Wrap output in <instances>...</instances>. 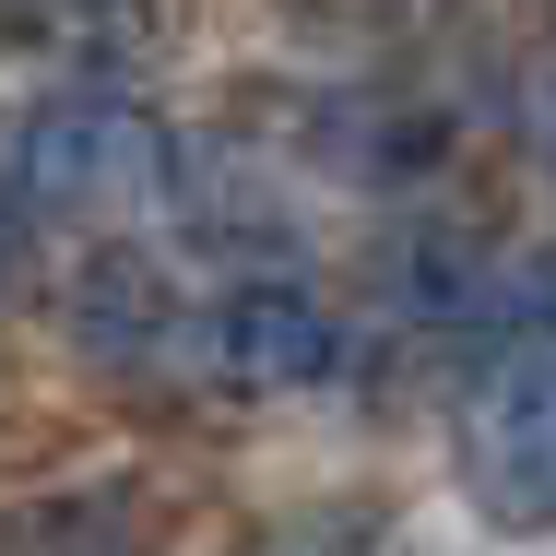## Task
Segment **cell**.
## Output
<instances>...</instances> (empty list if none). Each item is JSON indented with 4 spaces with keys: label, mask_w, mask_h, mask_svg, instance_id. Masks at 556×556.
Here are the masks:
<instances>
[{
    "label": "cell",
    "mask_w": 556,
    "mask_h": 556,
    "mask_svg": "<svg viewBox=\"0 0 556 556\" xmlns=\"http://www.w3.org/2000/svg\"><path fill=\"white\" fill-rule=\"evenodd\" d=\"M166 166H178V142L130 96H48L24 118V142H12V190L36 214H72V225H118L142 202H166Z\"/></svg>",
    "instance_id": "cell-1"
},
{
    "label": "cell",
    "mask_w": 556,
    "mask_h": 556,
    "mask_svg": "<svg viewBox=\"0 0 556 556\" xmlns=\"http://www.w3.org/2000/svg\"><path fill=\"white\" fill-rule=\"evenodd\" d=\"M462 473L509 533H556V320L509 343L462 403Z\"/></svg>",
    "instance_id": "cell-2"
},
{
    "label": "cell",
    "mask_w": 556,
    "mask_h": 556,
    "mask_svg": "<svg viewBox=\"0 0 556 556\" xmlns=\"http://www.w3.org/2000/svg\"><path fill=\"white\" fill-rule=\"evenodd\" d=\"M202 355H214L225 391H320L343 367V320L308 296V285H225L214 320H202Z\"/></svg>",
    "instance_id": "cell-3"
},
{
    "label": "cell",
    "mask_w": 556,
    "mask_h": 556,
    "mask_svg": "<svg viewBox=\"0 0 556 556\" xmlns=\"http://www.w3.org/2000/svg\"><path fill=\"white\" fill-rule=\"evenodd\" d=\"M72 332L96 343L108 367H154V355L178 343V296H166V273H154V261H130V249H118V261H96V273H84Z\"/></svg>",
    "instance_id": "cell-4"
},
{
    "label": "cell",
    "mask_w": 556,
    "mask_h": 556,
    "mask_svg": "<svg viewBox=\"0 0 556 556\" xmlns=\"http://www.w3.org/2000/svg\"><path fill=\"white\" fill-rule=\"evenodd\" d=\"M48 48H84V60H130V48H154V0H12Z\"/></svg>",
    "instance_id": "cell-5"
},
{
    "label": "cell",
    "mask_w": 556,
    "mask_h": 556,
    "mask_svg": "<svg viewBox=\"0 0 556 556\" xmlns=\"http://www.w3.org/2000/svg\"><path fill=\"white\" fill-rule=\"evenodd\" d=\"M533 154H545V178H556V96H545V130H533Z\"/></svg>",
    "instance_id": "cell-6"
},
{
    "label": "cell",
    "mask_w": 556,
    "mask_h": 556,
    "mask_svg": "<svg viewBox=\"0 0 556 556\" xmlns=\"http://www.w3.org/2000/svg\"><path fill=\"white\" fill-rule=\"evenodd\" d=\"M0 273H12V237H0ZM0 296H12V285H0Z\"/></svg>",
    "instance_id": "cell-7"
}]
</instances>
